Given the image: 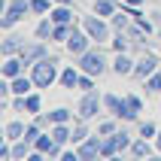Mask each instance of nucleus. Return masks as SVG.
<instances>
[{
  "mask_svg": "<svg viewBox=\"0 0 161 161\" xmlns=\"http://www.w3.org/2000/svg\"><path fill=\"white\" fill-rule=\"evenodd\" d=\"M18 21H21L18 15H12V12H3V18H0V31H9V27L18 25Z\"/></svg>",
  "mask_w": 161,
  "mask_h": 161,
  "instance_id": "2f4dec72",
  "label": "nucleus"
},
{
  "mask_svg": "<svg viewBox=\"0 0 161 161\" xmlns=\"http://www.w3.org/2000/svg\"><path fill=\"white\" fill-rule=\"evenodd\" d=\"M100 140H103V137H100L97 131H94L88 140H82V143L76 146V152H79V161H94V158H100Z\"/></svg>",
  "mask_w": 161,
  "mask_h": 161,
  "instance_id": "423d86ee",
  "label": "nucleus"
},
{
  "mask_svg": "<svg viewBox=\"0 0 161 161\" xmlns=\"http://www.w3.org/2000/svg\"><path fill=\"white\" fill-rule=\"evenodd\" d=\"M21 46H25V40H21V36H6V40L0 43V55H3V58L18 55V52H21Z\"/></svg>",
  "mask_w": 161,
  "mask_h": 161,
  "instance_id": "2eb2a0df",
  "label": "nucleus"
},
{
  "mask_svg": "<svg viewBox=\"0 0 161 161\" xmlns=\"http://www.w3.org/2000/svg\"><path fill=\"white\" fill-rule=\"evenodd\" d=\"M49 15H52L55 25H70V21H73V6H61V3H55V9L49 12Z\"/></svg>",
  "mask_w": 161,
  "mask_h": 161,
  "instance_id": "dca6fc26",
  "label": "nucleus"
},
{
  "mask_svg": "<svg viewBox=\"0 0 161 161\" xmlns=\"http://www.w3.org/2000/svg\"><path fill=\"white\" fill-rule=\"evenodd\" d=\"M94 12H97V15H103V18H113L116 15V0H94Z\"/></svg>",
  "mask_w": 161,
  "mask_h": 161,
  "instance_id": "4be33fe9",
  "label": "nucleus"
},
{
  "mask_svg": "<svg viewBox=\"0 0 161 161\" xmlns=\"http://www.w3.org/2000/svg\"><path fill=\"white\" fill-rule=\"evenodd\" d=\"M155 70H158V55H149V52L134 64V76H137V79H149Z\"/></svg>",
  "mask_w": 161,
  "mask_h": 161,
  "instance_id": "6e6552de",
  "label": "nucleus"
},
{
  "mask_svg": "<svg viewBox=\"0 0 161 161\" xmlns=\"http://www.w3.org/2000/svg\"><path fill=\"white\" fill-rule=\"evenodd\" d=\"M155 134H158V128H155V122H140V137H146V140H152Z\"/></svg>",
  "mask_w": 161,
  "mask_h": 161,
  "instance_id": "7c9ffc66",
  "label": "nucleus"
},
{
  "mask_svg": "<svg viewBox=\"0 0 161 161\" xmlns=\"http://www.w3.org/2000/svg\"><path fill=\"white\" fill-rule=\"evenodd\" d=\"M52 31H55V21H52V15H49V18H43V21L34 27V36L36 40H52Z\"/></svg>",
  "mask_w": 161,
  "mask_h": 161,
  "instance_id": "aec40b11",
  "label": "nucleus"
},
{
  "mask_svg": "<svg viewBox=\"0 0 161 161\" xmlns=\"http://www.w3.org/2000/svg\"><path fill=\"white\" fill-rule=\"evenodd\" d=\"M131 155H134V158H149V155H152V143H149L146 137H137L134 143H131Z\"/></svg>",
  "mask_w": 161,
  "mask_h": 161,
  "instance_id": "6ab92c4d",
  "label": "nucleus"
},
{
  "mask_svg": "<svg viewBox=\"0 0 161 161\" xmlns=\"http://www.w3.org/2000/svg\"><path fill=\"white\" fill-rule=\"evenodd\" d=\"M3 12H12V15L25 18L27 12H31V0H9V6L3 9Z\"/></svg>",
  "mask_w": 161,
  "mask_h": 161,
  "instance_id": "412c9836",
  "label": "nucleus"
},
{
  "mask_svg": "<svg viewBox=\"0 0 161 161\" xmlns=\"http://www.w3.org/2000/svg\"><path fill=\"white\" fill-rule=\"evenodd\" d=\"M79 76H82V70L76 67V64H70V67H64V70H61L58 85H61V88H67V91H73L76 85H79Z\"/></svg>",
  "mask_w": 161,
  "mask_h": 161,
  "instance_id": "9b49d317",
  "label": "nucleus"
},
{
  "mask_svg": "<svg viewBox=\"0 0 161 161\" xmlns=\"http://www.w3.org/2000/svg\"><path fill=\"white\" fill-rule=\"evenodd\" d=\"M82 27H85V31H88V36H91V40H97V43H107V40H113V27H109V25H107V18L97 15V12L82 18Z\"/></svg>",
  "mask_w": 161,
  "mask_h": 161,
  "instance_id": "7ed1b4c3",
  "label": "nucleus"
},
{
  "mask_svg": "<svg viewBox=\"0 0 161 161\" xmlns=\"http://www.w3.org/2000/svg\"><path fill=\"white\" fill-rule=\"evenodd\" d=\"M128 43H131L128 34H125V31H119V34L113 36V52H128Z\"/></svg>",
  "mask_w": 161,
  "mask_h": 161,
  "instance_id": "cd10ccee",
  "label": "nucleus"
},
{
  "mask_svg": "<svg viewBox=\"0 0 161 161\" xmlns=\"http://www.w3.org/2000/svg\"><path fill=\"white\" fill-rule=\"evenodd\" d=\"M119 128H116V116L113 119H103V122H97V134L100 137H107V134H116Z\"/></svg>",
  "mask_w": 161,
  "mask_h": 161,
  "instance_id": "bb28decb",
  "label": "nucleus"
},
{
  "mask_svg": "<svg viewBox=\"0 0 161 161\" xmlns=\"http://www.w3.org/2000/svg\"><path fill=\"white\" fill-rule=\"evenodd\" d=\"M91 131H88V119H79L76 116V122H73V137H70V143L73 146H79L82 140H88Z\"/></svg>",
  "mask_w": 161,
  "mask_h": 161,
  "instance_id": "ddd939ff",
  "label": "nucleus"
},
{
  "mask_svg": "<svg viewBox=\"0 0 161 161\" xmlns=\"http://www.w3.org/2000/svg\"><path fill=\"white\" fill-rule=\"evenodd\" d=\"M25 113H31V116H40V113H43V97H40V91L25 94Z\"/></svg>",
  "mask_w": 161,
  "mask_h": 161,
  "instance_id": "a211bd4d",
  "label": "nucleus"
},
{
  "mask_svg": "<svg viewBox=\"0 0 161 161\" xmlns=\"http://www.w3.org/2000/svg\"><path fill=\"white\" fill-rule=\"evenodd\" d=\"M76 67H79L82 73L100 76V73L107 70V58H103V52H100V49H88V52H82L79 58H76Z\"/></svg>",
  "mask_w": 161,
  "mask_h": 161,
  "instance_id": "f03ea898",
  "label": "nucleus"
},
{
  "mask_svg": "<svg viewBox=\"0 0 161 161\" xmlns=\"http://www.w3.org/2000/svg\"><path fill=\"white\" fill-rule=\"evenodd\" d=\"M143 82H146V91H149V94H161V73L158 70H155L149 79H143Z\"/></svg>",
  "mask_w": 161,
  "mask_h": 161,
  "instance_id": "a878e982",
  "label": "nucleus"
},
{
  "mask_svg": "<svg viewBox=\"0 0 161 161\" xmlns=\"http://www.w3.org/2000/svg\"><path fill=\"white\" fill-rule=\"evenodd\" d=\"M116 143H119V152H131V143H134V137L128 134V131H116Z\"/></svg>",
  "mask_w": 161,
  "mask_h": 161,
  "instance_id": "393cba45",
  "label": "nucleus"
},
{
  "mask_svg": "<svg viewBox=\"0 0 161 161\" xmlns=\"http://www.w3.org/2000/svg\"><path fill=\"white\" fill-rule=\"evenodd\" d=\"M27 64L21 61V55H9V58H3V67H0V76H6V79H15V76H21L25 73Z\"/></svg>",
  "mask_w": 161,
  "mask_h": 161,
  "instance_id": "1a4fd4ad",
  "label": "nucleus"
},
{
  "mask_svg": "<svg viewBox=\"0 0 161 161\" xmlns=\"http://www.w3.org/2000/svg\"><path fill=\"white\" fill-rule=\"evenodd\" d=\"M94 79H97V76H91V73H82L76 88H79V91H94Z\"/></svg>",
  "mask_w": 161,
  "mask_h": 161,
  "instance_id": "c756f323",
  "label": "nucleus"
},
{
  "mask_svg": "<svg viewBox=\"0 0 161 161\" xmlns=\"http://www.w3.org/2000/svg\"><path fill=\"white\" fill-rule=\"evenodd\" d=\"M155 149H158V152H161V131H158V134H155Z\"/></svg>",
  "mask_w": 161,
  "mask_h": 161,
  "instance_id": "e433bc0d",
  "label": "nucleus"
},
{
  "mask_svg": "<svg viewBox=\"0 0 161 161\" xmlns=\"http://www.w3.org/2000/svg\"><path fill=\"white\" fill-rule=\"evenodd\" d=\"M55 3H61V6H73V0H55Z\"/></svg>",
  "mask_w": 161,
  "mask_h": 161,
  "instance_id": "4c0bfd02",
  "label": "nucleus"
},
{
  "mask_svg": "<svg viewBox=\"0 0 161 161\" xmlns=\"http://www.w3.org/2000/svg\"><path fill=\"white\" fill-rule=\"evenodd\" d=\"M18 55H21V61H25V64H36V61H43L46 55H49V52H46V40H34V43H25Z\"/></svg>",
  "mask_w": 161,
  "mask_h": 161,
  "instance_id": "0eeeda50",
  "label": "nucleus"
},
{
  "mask_svg": "<svg viewBox=\"0 0 161 161\" xmlns=\"http://www.w3.org/2000/svg\"><path fill=\"white\" fill-rule=\"evenodd\" d=\"M119 152V143H116V134H107L103 140H100V158H116Z\"/></svg>",
  "mask_w": 161,
  "mask_h": 161,
  "instance_id": "f3484780",
  "label": "nucleus"
},
{
  "mask_svg": "<svg viewBox=\"0 0 161 161\" xmlns=\"http://www.w3.org/2000/svg\"><path fill=\"white\" fill-rule=\"evenodd\" d=\"M70 34H73V27H70V25H55L52 40H55V43H67V40H70Z\"/></svg>",
  "mask_w": 161,
  "mask_h": 161,
  "instance_id": "b1692460",
  "label": "nucleus"
},
{
  "mask_svg": "<svg viewBox=\"0 0 161 161\" xmlns=\"http://www.w3.org/2000/svg\"><path fill=\"white\" fill-rule=\"evenodd\" d=\"M134 64L128 58V52H116V58H113V73L116 76H134Z\"/></svg>",
  "mask_w": 161,
  "mask_h": 161,
  "instance_id": "f8f14e48",
  "label": "nucleus"
},
{
  "mask_svg": "<svg viewBox=\"0 0 161 161\" xmlns=\"http://www.w3.org/2000/svg\"><path fill=\"white\" fill-rule=\"evenodd\" d=\"M64 46H67V52H70L73 58H79L82 52H88V49H91V36H88V31H85V27L79 31V27L73 25V34H70V40H67Z\"/></svg>",
  "mask_w": 161,
  "mask_h": 161,
  "instance_id": "39448f33",
  "label": "nucleus"
},
{
  "mask_svg": "<svg viewBox=\"0 0 161 161\" xmlns=\"http://www.w3.org/2000/svg\"><path fill=\"white\" fill-rule=\"evenodd\" d=\"M40 119V122H43V125H64V122H76V119H73V109H67V107H58V109H52V113H49V116H36Z\"/></svg>",
  "mask_w": 161,
  "mask_h": 161,
  "instance_id": "9d476101",
  "label": "nucleus"
},
{
  "mask_svg": "<svg viewBox=\"0 0 161 161\" xmlns=\"http://www.w3.org/2000/svg\"><path fill=\"white\" fill-rule=\"evenodd\" d=\"M25 131H27L25 122H9V125L3 128V140H6V143H15V140L25 137Z\"/></svg>",
  "mask_w": 161,
  "mask_h": 161,
  "instance_id": "4468645a",
  "label": "nucleus"
},
{
  "mask_svg": "<svg viewBox=\"0 0 161 161\" xmlns=\"http://www.w3.org/2000/svg\"><path fill=\"white\" fill-rule=\"evenodd\" d=\"M116 3H122V0H116Z\"/></svg>",
  "mask_w": 161,
  "mask_h": 161,
  "instance_id": "58836bf2",
  "label": "nucleus"
},
{
  "mask_svg": "<svg viewBox=\"0 0 161 161\" xmlns=\"http://www.w3.org/2000/svg\"><path fill=\"white\" fill-rule=\"evenodd\" d=\"M128 107H131V109H134V113H137V116H140V113H143V100H140V97H137V94H128Z\"/></svg>",
  "mask_w": 161,
  "mask_h": 161,
  "instance_id": "72a5a7b5",
  "label": "nucleus"
},
{
  "mask_svg": "<svg viewBox=\"0 0 161 161\" xmlns=\"http://www.w3.org/2000/svg\"><path fill=\"white\" fill-rule=\"evenodd\" d=\"M100 107H103V97H100V94H94V91H82V100H79V107H76V116L91 122V119L100 113Z\"/></svg>",
  "mask_w": 161,
  "mask_h": 161,
  "instance_id": "20e7f679",
  "label": "nucleus"
},
{
  "mask_svg": "<svg viewBox=\"0 0 161 161\" xmlns=\"http://www.w3.org/2000/svg\"><path fill=\"white\" fill-rule=\"evenodd\" d=\"M122 3H125V6H143L146 0H122Z\"/></svg>",
  "mask_w": 161,
  "mask_h": 161,
  "instance_id": "c9c22d12",
  "label": "nucleus"
},
{
  "mask_svg": "<svg viewBox=\"0 0 161 161\" xmlns=\"http://www.w3.org/2000/svg\"><path fill=\"white\" fill-rule=\"evenodd\" d=\"M61 161H79V152H76V149H64V152H61Z\"/></svg>",
  "mask_w": 161,
  "mask_h": 161,
  "instance_id": "f704fd0d",
  "label": "nucleus"
},
{
  "mask_svg": "<svg viewBox=\"0 0 161 161\" xmlns=\"http://www.w3.org/2000/svg\"><path fill=\"white\" fill-rule=\"evenodd\" d=\"M31 12L46 15V12H49V0H31Z\"/></svg>",
  "mask_w": 161,
  "mask_h": 161,
  "instance_id": "473e14b6",
  "label": "nucleus"
},
{
  "mask_svg": "<svg viewBox=\"0 0 161 161\" xmlns=\"http://www.w3.org/2000/svg\"><path fill=\"white\" fill-rule=\"evenodd\" d=\"M43 134V122H31L25 131V140H31V143H36V137Z\"/></svg>",
  "mask_w": 161,
  "mask_h": 161,
  "instance_id": "c85d7f7f",
  "label": "nucleus"
},
{
  "mask_svg": "<svg viewBox=\"0 0 161 161\" xmlns=\"http://www.w3.org/2000/svg\"><path fill=\"white\" fill-rule=\"evenodd\" d=\"M31 76H34L36 88H52L55 82H58V76H61V70H58V58H55V55H46L43 61L31 64Z\"/></svg>",
  "mask_w": 161,
  "mask_h": 161,
  "instance_id": "f257e3e1",
  "label": "nucleus"
},
{
  "mask_svg": "<svg viewBox=\"0 0 161 161\" xmlns=\"http://www.w3.org/2000/svg\"><path fill=\"white\" fill-rule=\"evenodd\" d=\"M131 21H134V18H131V12H128V9H122V12H116V15H113V27H116V31H128V27H131Z\"/></svg>",
  "mask_w": 161,
  "mask_h": 161,
  "instance_id": "5701e85b",
  "label": "nucleus"
}]
</instances>
